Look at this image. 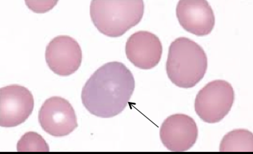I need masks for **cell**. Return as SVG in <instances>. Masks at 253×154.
<instances>
[{
  "instance_id": "obj_1",
  "label": "cell",
  "mask_w": 253,
  "mask_h": 154,
  "mask_svg": "<svg viewBox=\"0 0 253 154\" xmlns=\"http://www.w3.org/2000/svg\"><path fill=\"white\" fill-rule=\"evenodd\" d=\"M135 89V79L126 66L107 63L91 76L82 89L84 107L102 118L115 117L125 110Z\"/></svg>"
},
{
  "instance_id": "obj_2",
  "label": "cell",
  "mask_w": 253,
  "mask_h": 154,
  "mask_svg": "<svg viewBox=\"0 0 253 154\" xmlns=\"http://www.w3.org/2000/svg\"><path fill=\"white\" fill-rule=\"evenodd\" d=\"M208 69L206 51L196 42L179 38L169 48L166 70L169 78L177 87L189 89L199 83Z\"/></svg>"
},
{
  "instance_id": "obj_3",
  "label": "cell",
  "mask_w": 253,
  "mask_h": 154,
  "mask_svg": "<svg viewBox=\"0 0 253 154\" xmlns=\"http://www.w3.org/2000/svg\"><path fill=\"white\" fill-rule=\"evenodd\" d=\"M142 0H94L91 1V20L97 29L110 38H119L143 19Z\"/></svg>"
},
{
  "instance_id": "obj_4",
  "label": "cell",
  "mask_w": 253,
  "mask_h": 154,
  "mask_svg": "<svg viewBox=\"0 0 253 154\" xmlns=\"http://www.w3.org/2000/svg\"><path fill=\"white\" fill-rule=\"evenodd\" d=\"M234 90L229 82L216 79L197 94L195 110L203 121L216 123L229 114L234 102Z\"/></svg>"
},
{
  "instance_id": "obj_5",
  "label": "cell",
  "mask_w": 253,
  "mask_h": 154,
  "mask_svg": "<svg viewBox=\"0 0 253 154\" xmlns=\"http://www.w3.org/2000/svg\"><path fill=\"white\" fill-rule=\"evenodd\" d=\"M34 108V97L26 87L11 84L0 89V126L21 125L29 118Z\"/></svg>"
},
{
  "instance_id": "obj_6",
  "label": "cell",
  "mask_w": 253,
  "mask_h": 154,
  "mask_svg": "<svg viewBox=\"0 0 253 154\" xmlns=\"http://www.w3.org/2000/svg\"><path fill=\"white\" fill-rule=\"evenodd\" d=\"M39 121L43 130L54 137L69 135L78 127L77 115L72 104L59 97H50L43 103Z\"/></svg>"
},
{
  "instance_id": "obj_7",
  "label": "cell",
  "mask_w": 253,
  "mask_h": 154,
  "mask_svg": "<svg viewBox=\"0 0 253 154\" xmlns=\"http://www.w3.org/2000/svg\"><path fill=\"white\" fill-rule=\"evenodd\" d=\"M45 60L49 69L57 75H72L82 64V48L72 37L57 36L46 47Z\"/></svg>"
},
{
  "instance_id": "obj_8",
  "label": "cell",
  "mask_w": 253,
  "mask_h": 154,
  "mask_svg": "<svg viewBox=\"0 0 253 154\" xmlns=\"http://www.w3.org/2000/svg\"><path fill=\"white\" fill-rule=\"evenodd\" d=\"M198 128L194 119L185 114L170 116L160 128V139L171 152H187L196 144Z\"/></svg>"
},
{
  "instance_id": "obj_9",
  "label": "cell",
  "mask_w": 253,
  "mask_h": 154,
  "mask_svg": "<svg viewBox=\"0 0 253 154\" xmlns=\"http://www.w3.org/2000/svg\"><path fill=\"white\" fill-rule=\"evenodd\" d=\"M176 16L183 29L197 36H208L214 27V11L206 0H181Z\"/></svg>"
},
{
  "instance_id": "obj_10",
  "label": "cell",
  "mask_w": 253,
  "mask_h": 154,
  "mask_svg": "<svg viewBox=\"0 0 253 154\" xmlns=\"http://www.w3.org/2000/svg\"><path fill=\"white\" fill-rule=\"evenodd\" d=\"M163 44L158 36L148 31L130 36L126 44V54L135 67L150 70L158 66L163 55Z\"/></svg>"
},
{
  "instance_id": "obj_11",
  "label": "cell",
  "mask_w": 253,
  "mask_h": 154,
  "mask_svg": "<svg viewBox=\"0 0 253 154\" xmlns=\"http://www.w3.org/2000/svg\"><path fill=\"white\" fill-rule=\"evenodd\" d=\"M221 152H253V133L245 129H237L226 134L220 143Z\"/></svg>"
},
{
  "instance_id": "obj_12",
  "label": "cell",
  "mask_w": 253,
  "mask_h": 154,
  "mask_svg": "<svg viewBox=\"0 0 253 154\" xmlns=\"http://www.w3.org/2000/svg\"><path fill=\"white\" fill-rule=\"evenodd\" d=\"M17 152H49V148L42 136L35 132H29L24 134L18 142Z\"/></svg>"
}]
</instances>
